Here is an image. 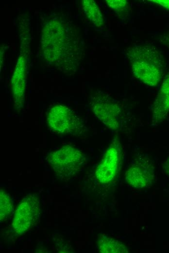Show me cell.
<instances>
[{"mask_svg":"<svg viewBox=\"0 0 169 253\" xmlns=\"http://www.w3.org/2000/svg\"><path fill=\"white\" fill-rule=\"evenodd\" d=\"M84 53L81 36L72 21L61 14L48 18L41 31L40 55L48 67L72 75Z\"/></svg>","mask_w":169,"mask_h":253,"instance_id":"6da1fadb","label":"cell"},{"mask_svg":"<svg viewBox=\"0 0 169 253\" xmlns=\"http://www.w3.org/2000/svg\"><path fill=\"white\" fill-rule=\"evenodd\" d=\"M125 54L135 76L145 84L156 87L163 73L164 61L157 48L151 45H133Z\"/></svg>","mask_w":169,"mask_h":253,"instance_id":"7a4b0ae2","label":"cell"},{"mask_svg":"<svg viewBox=\"0 0 169 253\" xmlns=\"http://www.w3.org/2000/svg\"><path fill=\"white\" fill-rule=\"evenodd\" d=\"M90 100L93 112L103 124L113 131L121 129L124 117L122 107L117 100L100 90L91 94Z\"/></svg>","mask_w":169,"mask_h":253,"instance_id":"3957f363","label":"cell"},{"mask_svg":"<svg viewBox=\"0 0 169 253\" xmlns=\"http://www.w3.org/2000/svg\"><path fill=\"white\" fill-rule=\"evenodd\" d=\"M21 36V48L17 64L11 78V89L14 100V107L20 110L24 103L26 85L27 65L30 46V30L26 23L19 24Z\"/></svg>","mask_w":169,"mask_h":253,"instance_id":"277c9868","label":"cell"},{"mask_svg":"<svg viewBox=\"0 0 169 253\" xmlns=\"http://www.w3.org/2000/svg\"><path fill=\"white\" fill-rule=\"evenodd\" d=\"M47 120L50 127L58 133L81 135L87 131L83 120L71 109L62 105L51 108Z\"/></svg>","mask_w":169,"mask_h":253,"instance_id":"5b68a950","label":"cell"},{"mask_svg":"<svg viewBox=\"0 0 169 253\" xmlns=\"http://www.w3.org/2000/svg\"><path fill=\"white\" fill-rule=\"evenodd\" d=\"M84 160L82 152L70 145L61 147L47 157L48 163L55 173L62 178L70 177L77 173L82 166Z\"/></svg>","mask_w":169,"mask_h":253,"instance_id":"8992f818","label":"cell"},{"mask_svg":"<svg viewBox=\"0 0 169 253\" xmlns=\"http://www.w3.org/2000/svg\"><path fill=\"white\" fill-rule=\"evenodd\" d=\"M39 199L35 195L25 197L17 206L12 226L16 235L27 231L37 220L40 211Z\"/></svg>","mask_w":169,"mask_h":253,"instance_id":"52a82bcc","label":"cell"},{"mask_svg":"<svg viewBox=\"0 0 169 253\" xmlns=\"http://www.w3.org/2000/svg\"><path fill=\"white\" fill-rule=\"evenodd\" d=\"M121 161V148L119 141L115 138L97 166L95 176L101 183H107L117 176Z\"/></svg>","mask_w":169,"mask_h":253,"instance_id":"ba28073f","label":"cell"},{"mask_svg":"<svg viewBox=\"0 0 169 253\" xmlns=\"http://www.w3.org/2000/svg\"><path fill=\"white\" fill-rule=\"evenodd\" d=\"M125 177L126 182L134 188L148 187L154 180V167L146 160L137 161L126 170Z\"/></svg>","mask_w":169,"mask_h":253,"instance_id":"9c48e42d","label":"cell"},{"mask_svg":"<svg viewBox=\"0 0 169 253\" xmlns=\"http://www.w3.org/2000/svg\"><path fill=\"white\" fill-rule=\"evenodd\" d=\"M169 113V72L165 75L154 100L152 109V125L161 123Z\"/></svg>","mask_w":169,"mask_h":253,"instance_id":"30bf717a","label":"cell"},{"mask_svg":"<svg viewBox=\"0 0 169 253\" xmlns=\"http://www.w3.org/2000/svg\"><path fill=\"white\" fill-rule=\"evenodd\" d=\"M99 251L102 253H126L127 247L121 242L113 238L102 235L97 242Z\"/></svg>","mask_w":169,"mask_h":253,"instance_id":"8fae6325","label":"cell"},{"mask_svg":"<svg viewBox=\"0 0 169 253\" xmlns=\"http://www.w3.org/2000/svg\"><path fill=\"white\" fill-rule=\"evenodd\" d=\"M82 7L84 12L90 20L96 26L100 27L104 24L101 12L93 0H84Z\"/></svg>","mask_w":169,"mask_h":253,"instance_id":"7c38bea8","label":"cell"},{"mask_svg":"<svg viewBox=\"0 0 169 253\" xmlns=\"http://www.w3.org/2000/svg\"><path fill=\"white\" fill-rule=\"evenodd\" d=\"M13 210V204L10 196L0 189V220L6 219Z\"/></svg>","mask_w":169,"mask_h":253,"instance_id":"4fadbf2b","label":"cell"},{"mask_svg":"<svg viewBox=\"0 0 169 253\" xmlns=\"http://www.w3.org/2000/svg\"><path fill=\"white\" fill-rule=\"evenodd\" d=\"M107 5L120 18H125L129 15V5L127 0H106Z\"/></svg>","mask_w":169,"mask_h":253,"instance_id":"5bb4252c","label":"cell"},{"mask_svg":"<svg viewBox=\"0 0 169 253\" xmlns=\"http://www.w3.org/2000/svg\"><path fill=\"white\" fill-rule=\"evenodd\" d=\"M156 39L160 43L169 48V31L158 35L156 36Z\"/></svg>","mask_w":169,"mask_h":253,"instance_id":"9a60e30c","label":"cell"},{"mask_svg":"<svg viewBox=\"0 0 169 253\" xmlns=\"http://www.w3.org/2000/svg\"><path fill=\"white\" fill-rule=\"evenodd\" d=\"M149 1L169 10V0H151Z\"/></svg>","mask_w":169,"mask_h":253,"instance_id":"2e32d148","label":"cell"},{"mask_svg":"<svg viewBox=\"0 0 169 253\" xmlns=\"http://www.w3.org/2000/svg\"><path fill=\"white\" fill-rule=\"evenodd\" d=\"M163 168L165 172L169 176V157L165 162L163 165Z\"/></svg>","mask_w":169,"mask_h":253,"instance_id":"e0dca14e","label":"cell"}]
</instances>
